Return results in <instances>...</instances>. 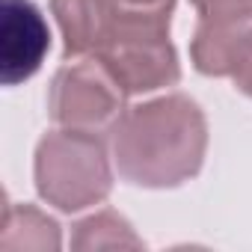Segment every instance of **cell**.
Returning a JSON list of instances; mask_svg holds the SVG:
<instances>
[{
	"instance_id": "cell-2",
	"label": "cell",
	"mask_w": 252,
	"mask_h": 252,
	"mask_svg": "<svg viewBox=\"0 0 252 252\" xmlns=\"http://www.w3.org/2000/svg\"><path fill=\"white\" fill-rule=\"evenodd\" d=\"M166 6H128L122 3L113 33L95 54L128 95L175 86L181 80V63L169 42Z\"/></svg>"
},
{
	"instance_id": "cell-6",
	"label": "cell",
	"mask_w": 252,
	"mask_h": 252,
	"mask_svg": "<svg viewBox=\"0 0 252 252\" xmlns=\"http://www.w3.org/2000/svg\"><path fill=\"white\" fill-rule=\"evenodd\" d=\"M65 57H95L116 27L122 0H51Z\"/></svg>"
},
{
	"instance_id": "cell-3",
	"label": "cell",
	"mask_w": 252,
	"mask_h": 252,
	"mask_svg": "<svg viewBox=\"0 0 252 252\" xmlns=\"http://www.w3.org/2000/svg\"><path fill=\"white\" fill-rule=\"evenodd\" d=\"M33 175L39 196L65 214L101 205L113 190L107 143L95 131L60 128L45 134L36 146Z\"/></svg>"
},
{
	"instance_id": "cell-9",
	"label": "cell",
	"mask_w": 252,
	"mask_h": 252,
	"mask_svg": "<svg viewBox=\"0 0 252 252\" xmlns=\"http://www.w3.org/2000/svg\"><path fill=\"white\" fill-rule=\"evenodd\" d=\"M71 246L74 249H140L146 243L122 214L98 211L74 225Z\"/></svg>"
},
{
	"instance_id": "cell-4",
	"label": "cell",
	"mask_w": 252,
	"mask_h": 252,
	"mask_svg": "<svg viewBox=\"0 0 252 252\" xmlns=\"http://www.w3.org/2000/svg\"><path fill=\"white\" fill-rule=\"evenodd\" d=\"M125 98L128 92L101 60H74L57 68L48 86V116L60 128L101 134L125 113Z\"/></svg>"
},
{
	"instance_id": "cell-11",
	"label": "cell",
	"mask_w": 252,
	"mask_h": 252,
	"mask_svg": "<svg viewBox=\"0 0 252 252\" xmlns=\"http://www.w3.org/2000/svg\"><path fill=\"white\" fill-rule=\"evenodd\" d=\"M231 80H234V86H237L243 95H249V98H252V42H249V48H246L243 60L237 63V68H234Z\"/></svg>"
},
{
	"instance_id": "cell-1",
	"label": "cell",
	"mask_w": 252,
	"mask_h": 252,
	"mask_svg": "<svg viewBox=\"0 0 252 252\" xmlns=\"http://www.w3.org/2000/svg\"><path fill=\"white\" fill-rule=\"evenodd\" d=\"M110 152L119 175L149 190L178 187L199 175L208 152L202 107L181 92L125 107L110 125Z\"/></svg>"
},
{
	"instance_id": "cell-10",
	"label": "cell",
	"mask_w": 252,
	"mask_h": 252,
	"mask_svg": "<svg viewBox=\"0 0 252 252\" xmlns=\"http://www.w3.org/2000/svg\"><path fill=\"white\" fill-rule=\"evenodd\" d=\"M199 18L228 21V18H252V0H193Z\"/></svg>"
},
{
	"instance_id": "cell-5",
	"label": "cell",
	"mask_w": 252,
	"mask_h": 252,
	"mask_svg": "<svg viewBox=\"0 0 252 252\" xmlns=\"http://www.w3.org/2000/svg\"><path fill=\"white\" fill-rule=\"evenodd\" d=\"M51 51V30L33 0H0V77L6 86L30 80Z\"/></svg>"
},
{
	"instance_id": "cell-7",
	"label": "cell",
	"mask_w": 252,
	"mask_h": 252,
	"mask_svg": "<svg viewBox=\"0 0 252 252\" xmlns=\"http://www.w3.org/2000/svg\"><path fill=\"white\" fill-rule=\"evenodd\" d=\"M249 42H252V18H228V21L199 18L190 57L196 71L208 77H231Z\"/></svg>"
},
{
	"instance_id": "cell-12",
	"label": "cell",
	"mask_w": 252,
	"mask_h": 252,
	"mask_svg": "<svg viewBox=\"0 0 252 252\" xmlns=\"http://www.w3.org/2000/svg\"><path fill=\"white\" fill-rule=\"evenodd\" d=\"M122 3H128V6H166V9H172L175 0H122Z\"/></svg>"
},
{
	"instance_id": "cell-8",
	"label": "cell",
	"mask_w": 252,
	"mask_h": 252,
	"mask_svg": "<svg viewBox=\"0 0 252 252\" xmlns=\"http://www.w3.org/2000/svg\"><path fill=\"white\" fill-rule=\"evenodd\" d=\"M0 243L9 249H60V225L33 205L9 202Z\"/></svg>"
}]
</instances>
